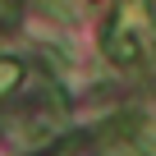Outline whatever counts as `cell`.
<instances>
[{"mask_svg":"<svg viewBox=\"0 0 156 156\" xmlns=\"http://www.w3.org/2000/svg\"><path fill=\"white\" fill-rule=\"evenodd\" d=\"M101 51L110 64L138 73L156 60V14H151V0H119L110 23H106V37H101Z\"/></svg>","mask_w":156,"mask_h":156,"instance_id":"1","label":"cell"},{"mask_svg":"<svg viewBox=\"0 0 156 156\" xmlns=\"http://www.w3.org/2000/svg\"><path fill=\"white\" fill-rule=\"evenodd\" d=\"M19 83H23V60L0 55V101H5L9 92H19Z\"/></svg>","mask_w":156,"mask_h":156,"instance_id":"3","label":"cell"},{"mask_svg":"<svg viewBox=\"0 0 156 156\" xmlns=\"http://www.w3.org/2000/svg\"><path fill=\"white\" fill-rule=\"evenodd\" d=\"M101 133H106V147H119V151H151L156 147V124L147 115H133V110L110 119Z\"/></svg>","mask_w":156,"mask_h":156,"instance_id":"2","label":"cell"}]
</instances>
